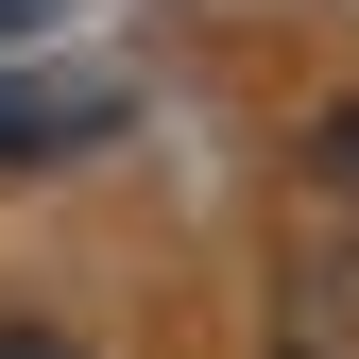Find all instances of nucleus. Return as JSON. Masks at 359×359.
<instances>
[{"label":"nucleus","instance_id":"f257e3e1","mask_svg":"<svg viewBox=\"0 0 359 359\" xmlns=\"http://www.w3.org/2000/svg\"><path fill=\"white\" fill-rule=\"evenodd\" d=\"M274 342H291V359H359V240H325V257L274 291Z\"/></svg>","mask_w":359,"mask_h":359},{"label":"nucleus","instance_id":"f03ea898","mask_svg":"<svg viewBox=\"0 0 359 359\" xmlns=\"http://www.w3.org/2000/svg\"><path fill=\"white\" fill-rule=\"evenodd\" d=\"M52 137H103V103H18L0 86V154H52Z\"/></svg>","mask_w":359,"mask_h":359},{"label":"nucleus","instance_id":"20e7f679","mask_svg":"<svg viewBox=\"0 0 359 359\" xmlns=\"http://www.w3.org/2000/svg\"><path fill=\"white\" fill-rule=\"evenodd\" d=\"M325 171H342V205H359V103H342V120H325Z\"/></svg>","mask_w":359,"mask_h":359},{"label":"nucleus","instance_id":"7ed1b4c3","mask_svg":"<svg viewBox=\"0 0 359 359\" xmlns=\"http://www.w3.org/2000/svg\"><path fill=\"white\" fill-rule=\"evenodd\" d=\"M0 359H86V342L69 325H0Z\"/></svg>","mask_w":359,"mask_h":359}]
</instances>
